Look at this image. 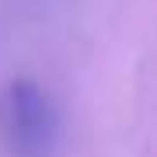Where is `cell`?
Masks as SVG:
<instances>
[{"mask_svg":"<svg viewBox=\"0 0 157 157\" xmlns=\"http://www.w3.org/2000/svg\"><path fill=\"white\" fill-rule=\"evenodd\" d=\"M0 129L11 157H56L63 140V119L49 91L17 77L0 101Z\"/></svg>","mask_w":157,"mask_h":157,"instance_id":"obj_1","label":"cell"}]
</instances>
